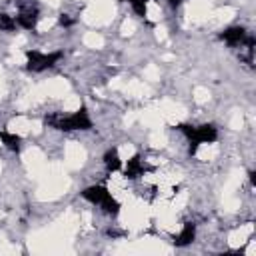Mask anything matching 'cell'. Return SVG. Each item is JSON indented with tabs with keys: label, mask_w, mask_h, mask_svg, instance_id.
I'll return each mask as SVG.
<instances>
[{
	"label": "cell",
	"mask_w": 256,
	"mask_h": 256,
	"mask_svg": "<svg viewBox=\"0 0 256 256\" xmlns=\"http://www.w3.org/2000/svg\"><path fill=\"white\" fill-rule=\"evenodd\" d=\"M114 0H90L88 8L84 10V22L90 26H106L114 20Z\"/></svg>",
	"instance_id": "6da1fadb"
},
{
	"label": "cell",
	"mask_w": 256,
	"mask_h": 256,
	"mask_svg": "<svg viewBox=\"0 0 256 256\" xmlns=\"http://www.w3.org/2000/svg\"><path fill=\"white\" fill-rule=\"evenodd\" d=\"M212 4L210 0H190L186 6V16L192 24H204L210 20Z\"/></svg>",
	"instance_id": "7a4b0ae2"
},
{
	"label": "cell",
	"mask_w": 256,
	"mask_h": 256,
	"mask_svg": "<svg viewBox=\"0 0 256 256\" xmlns=\"http://www.w3.org/2000/svg\"><path fill=\"white\" fill-rule=\"evenodd\" d=\"M158 110L162 112V116H164V122H168V124H178V122H182L184 118H186V108L182 106V104H178V102H174V100H162L160 104H158Z\"/></svg>",
	"instance_id": "3957f363"
},
{
	"label": "cell",
	"mask_w": 256,
	"mask_h": 256,
	"mask_svg": "<svg viewBox=\"0 0 256 256\" xmlns=\"http://www.w3.org/2000/svg\"><path fill=\"white\" fill-rule=\"evenodd\" d=\"M86 158H88V154H86V148L82 144H78V142L66 144V148H64V164L68 168H74V170L82 168Z\"/></svg>",
	"instance_id": "277c9868"
},
{
	"label": "cell",
	"mask_w": 256,
	"mask_h": 256,
	"mask_svg": "<svg viewBox=\"0 0 256 256\" xmlns=\"http://www.w3.org/2000/svg\"><path fill=\"white\" fill-rule=\"evenodd\" d=\"M24 164H26V168L30 170V174H32L34 178H38V176L44 172V168H46V156H44V152L38 150V148H28V150L24 152Z\"/></svg>",
	"instance_id": "5b68a950"
},
{
	"label": "cell",
	"mask_w": 256,
	"mask_h": 256,
	"mask_svg": "<svg viewBox=\"0 0 256 256\" xmlns=\"http://www.w3.org/2000/svg\"><path fill=\"white\" fill-rule=\"evenodd\" d=\"M42 90H44L46 98L48 96L50 98H64L70 92V84L64 78H52V80H48V82L42 84Z\"/></svg>",
	"instance_id": "8992f818"
},
{
	"label": "cell",
	"mask_w": 256,
	"mask_h": 256,
	"mask_svg": "<svg viewBox=\"0 0 256 256\" xmlns=\"http://www.w3.org/2000/svg\"><path fill=\"white\" fill-rule=\"evenodd\" d=\"M138 120H140V124H144L146 128H152V130H158V128L164 126V116H162V112L158 110V106H156V108L140 110V112H138Z\"/></svg>",
	"instance_id": "52a82bcc"
},
{
	"label": "cell",
	"mask_w": 256,
	"mask_h": 256,
	"mask_svg": "<svg viewBox=\"0 0 256 256\" xmlns=\"http://www.w3.org/2000/svg\"><path fill=\"white\" fill-rule=\"evenodd\" d=\"M252 234H254V224H240V228H236L230 236H228V244L232 246V248H242L250 238H252Z\"/></svg>",
	"instance_id": "ba28073f"
},
{
	"label": "cell",
	"mask_w": 256,
	"mask_h": 256,
	"mask_svg": "<svg viewBox=\"0 0 256 256\" xmlns=\"http://www.w3.org/2000/svg\"><path fill=\"white\" fill-rule=\"evenodd\" d=\"M122 92L126 96H130V98H148L152 94L150 86L144 80H128V82H124Z\"/></svg>",
	"instance_id": "9c48e42d"
},
{
	"label": "cell",
	"mask_w": 256,
	"mask_h": 256,
	"mask_svg": "<svg viewBox=\"0 0 256 256\" xmlns=\"http://www.w3.org/2000/svg\"><path fill=\"white\" fill-rule=\"evenodd\" d=\"M30 128H32V120H30L28 116H16V118H12L10 124H8V130H10L12 134H16V136H26V134H30Z\"/></svg>",
	"instance_id": "30bf717a"
},
{
	"label": "cell",
	"mask_w": 256,
	"mask_h": 256,
	"mask_svg": "<svg viewBox=\"0 0 256 256\" xmlns=\"http://www.w3.org/2000/svg\"><path fill=\"white\" fill-rule=\"evenodd\" d=\"M218 154H220V148H218V144H214V142L200 144V148H198V152H196L198 160H202V162H212V160H216Z\"/></svg>",
	"instance_id": "8fae6325"
},
{
	"label": "cell",
	"mask_w": 256,
	"mask_h": 256,
	"mask_svg": "<svg viewBox=\"0 0 256 256\" xmlns=\"http://www.w3.org/2000/svg\"><path fill=\"white\" fill-rule=\"evenodd\" d=\"M234 14H236V10H234V8H230V6H226V8L212 10L210 20H214L216 24H224V22H230V20L234 18Z\"/></svg>",
	"instance_id": "7c38bea8"
},
{
	"label": "cell",
	"mask_w": 256,
	"mask_h": 256,
	"mask_svg": "<svg viewBox=\"0 0 256 256\" xmlns=\"http://www.w3.org/2000/svg\"><path fill=\"white\" fill-rule=\"evenodd\" d=\"M84 44H86V48L100 50V48H104V36H102L100 32H86Z\"/></svg>",
	"instance_id": "4fadbf2b"
},
{
	"label": "cell",
	"mask_w": 256,
	"mask_h": 256,
	"mask_svg": "<svg viewBox=\"0 0 256 256\" xmlns=\"http://www.w3.org/2000/svg\"><path fill=\"white\" fill-rule=\"evenodd\" d=\"M146 16H148L150 22H160V18H162V8H160V4L154 2V0H148V2H146Z\"/></svg>",
	"instance_id": "5bb4252c"
},
{
	"label": "cell",
	"mask_w": 256,
	"mask_h": 256,
	"mask_svg": "<svg viewBox=\"0 0 256 256\" xmlns=\"http://www.w3.org/2000/svg\"><path fill=\"white\" fill-rule=\"evenodd\" d=\"M166 144H168L166 132H162V128L152 130V134H150V146H152V148H164Z\"/></svg>",
	"instance_id": "9a60e30c"
},
{
	"label": "cell",
	"mask_w": 256,
	"mask_h": 256,
	"mask_svg": "<svg viewBox=\"0 0 256 256\" xmlns=\"http://www.w3.org/2000/svg\"><path fill=\"white\" fill-rule=\"evenodd\" d=\"M80 106H82L80 96H76V94H68V96H64V110H66V112H78Z\"/></svg>",
	"instance_id": "2e32d148"
},
{
	"label": "cell",
	"mask_w": 256,
	"mask_h": 256,
	"mask_svg": "<svg viewBox=\"0 0 256 256\" xmlns=\"http://www.w3.org/2000/svg\"><path fill=\"white\" fill-rule=\"evenodd\" d=\"M160 80V68L154 64H148L144 68V82H158Z\"/></svg>",
	"instance_id": "e0dca14e"
},
{
	"label": "cell",
	"mask_w": 256,
	"mask_h": 256,
	"mask_svg": "<svg viewBox=\"0 0 256 256\" xmlns=\"http://www.w3.org/2000/svg\"><path fill=\"white\" fill-rule=\"evenodd\" d=\"M134 154H136V148H134L132 144H122V146L118 148V158H120L122 162L132 160V158H134Z\"/></svg>",
	"instance_id": "ac0fdd59"
},
{
	"label": "cell",
	"mask_w": 256,
	"mask_h": 256,
	"mask_svg": "<svg viewBox=\"0 0 256 256\" xmlns=\"http://www.w3.org/2000/svg\"><path fill=\"white\" fill-rule=\"evenodd\" d=\"M210 100V90L204 86H196L194 88V102L196 104H206Z\"/></svg>",
	"instance_id": "d6986e66"
},
{
	"label": "cell",
	"mask_w": 256,
	"mask_h": 256,
	"mask_svg": "<svg viewBox=\"0 0 256 256\" xmlns=\"http://www.w3.org/2000/svg\"><path fill=\"white\" fill-rule=\"evenodd\" d=\"M230 128L232 130H242L244 128V116H242V112H232V116H230Z\"/></svg>",
	"instance_id": "ffe728a7"
},
{
	"label": "cell",
	"mask_w": 256,
	"mask_h": 256,
	"mask_svg": "<svg viewBox=\"0 0 256 256\" xmlns=\"http://www.w3.org/2000/svg\"><path fill=\"white\" fill-rule=\"evenodd\" d=\"M54 24H56L54 18H44V20H40V24H38V32H48V30L54 28Z\"/></svg>",
	"instance_id": "44dd1931"
},
{
	"label": "cell",
	"mask_w": 256,
	"mask_h": 256,
	"mask_svg": "<svg viewBox=\"0 0 256 256\" xmlns=\"http://www.w3.org/2000/svg\"><path fill=\"white\" fill-rule=\"evenodd\" d=\"M134 30H136L134 20H124V24H122V36H132Z\"/></svg>",
	"instance_id": "7402d4cb"
},
{
	"label": "cell",
	"mask_w": 256,
	"mask_h": 256,
	"mask_svg": "<svg viewBox=\"0 0 256 256\" xmlns=\"http://www.w3.org/2000/svg\"><path fill=\"white\" fill-rule=\"evenodd\" d=\"M6 90H8L6 88V76H4V70L0 68V98L6 96Z\"/></svg>",
	"instance_id": "603a6c76"
},
{
	"label": "cell",
	"mask_w": 256,
	"mask_h": 256,
	"mask_svg": "<svg viewBox=\"0 0 256 256\" xmlns=\"http://www.w3.org/2000/svg\"><path fill=\"white\" fill-rule=\"evenodd\" d=\"M156 38H158L160 42H164V40L168 38V34H166V28H160V26H158V28H156Z\"/></svg>",
	"instance_id": "cb8c5ba5"
},
{
	"label": "cell",
	"mask_w": 256,
	"mask_h": 256,
	"mask_svg": "<svg viewBox=\"0 0 256 256\" xmlns=\"http://www.w3.org/2000/svg\"><path fill=\"white\" fill-rule=\"evenodd\" d=\"M42 2H46L48 6H58V4L62 2V0H42Z\"/></svg>",
	"instance_id": "d4e9b609"
},
{
	"label": "cell",
	"mask_w": 256,
	"mask_h": 256,
	"mask_svg": "<svg viewBox=\"0 0 256 256\" xmlns=\"http://www.w3.org/2000/svg\"><path fill=\"white\" fill-rule=\"evenodd\" d=\"M0 172H2V162H0Z\"/></svg>",
	"instance_id": "484cf974"
}]
</instances>
